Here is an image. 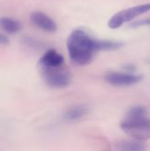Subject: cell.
I'll return each mask as SVG.
<instances>
[{
	"label": "cell",
	"mask_w": 150,
	"mask_h": 151,
	"mask_svg": "<svg viewBox=\"0 0 150 151\" xmlns=\"http://www.w3.org/2000/svg\"><path fill=\"white\" fill-rule=\"evenodd\" d=\"M116 151H146L147 146L144 142L131 139L122 140L115 144Z\"/></svg>",
	"instance_id": "ba28073f"
},
{
	"label": "cell",
	"mask_w": 150,
	"mask_h": 151,
	"mask_svg": "<svg viewBox=\"0 0 150 151\" xmlns=\"http://www.w3.org/2000/svg\"><path fill=\"white\" fill-rule=\"evenodd\" d=\"M30 20L37 27L49 33H54L57 29L55 21L50 17L41 12H33L30 15Z\"/></svg>",
	"instance_id": "8992f818"
},
{
	"label": "cell",
	"mask_w": 150,
	"mask_h": 151,
	"mask_svg": "<svg viewBox=\"0 0 150 151\" xmlns=\"http://www.w3.org/2000/svg\"><path fill=\"white\" fill-rule=\"evenodd\" d=\"M88 107L84 104L74 105L68 110L64 114V119L69 122H74L84 118L88 113Z\"/></svg>",
	"instance_id": "9c48e42d"
},
{
	"label": "cell",
	"mask_w": 150,
	"mask_h": 151,
	"mask_svg": "<svg viewBox=\"0 0 150 151\" xmlns=\"http://www.w3.org/2000/svg\"><path fill=\"white\" fill-rule=\"evenodd\" d=\"M120 127L132 139L141 142L150 139V118L148 110L141 105L131 108L121 121Z\"/></svg>",
	"instance_id": "7a4b0ae2"
},
{
	"label": "cell",
	"mask_w": 150,
	"mask_h": 151,
	"mask_svg": "<svg viewBox=\"0 0 150 151\" xmlns=\"http://www.w3.org/2000/svg\"><path fill=\"white\" fill-rule=\"evenodd\" d=\"M69 57L72 63L78 65L89 64L97 51H101V40L91 38L85 31H72L66 42Z\"/></svg>",
	"instance_id": "6da1fadb"
},
{
	"label": "cell",
	"mask_w": 150,
	"mask_h": 151,
	"mask_svg": "<svg viewBox=\"0 0 150 151\" xmlns=\"http://www.w3.org/2000/svg\"><path fill=\"white\" fill-rule=\"evenodd\" d=\"M141 26H150V19L137 20L136 22H133L131 25V27H141Z\"/></svg>",
	"instance_id": "8fae6325"
},
{
	"label": "cell",
	"mask_w": 150,
	"mask_h": 151,
	"mask_svg": "<svg viewBox=\"0 0 150 151\" xmlns=\"http://www.w3.org/2000/svg\"><path fill=\"white\" fill-rule=\"evenodd\" d=\"M10 43V39L7 35L0 33V45H7Z\"/></svg>",
	"instance_id": "7c38bea8"
},
{
	"label": "cell",
	"mask_w": 150,
	"mask_h": 151,
	"mask_svg": "<svg viewBox=\"0 0 150 151\" xmlns=\"http://www.w3.org/2000/svg\"><path fill=\"white\" fill-rule=\"evenodd\" d=\"M150 11V3L149 4H139L136 6L130 7L128 9L120 11L114 14L109 20L108 26L109 27L112 29L118 28L121 27L124 23L131 21L132 19H135L136 17L148 12Z\"/></svg>",
	"instance_id": "277c9868"
},
{
	"label": "cell",
	"mask_w": 150,
	"mask_h": 151,
	"mask_svg": "<svg viewBox=\"0 0 150 151\" xmlns=\"http://www.w3.org/2000/svg\"><path fill=\"white\" fill-rule=\"evenodd\" d=\"M22 27L21 23L14 19L9 17H3L0 19V28L7 34H16Z\"/></svg>",
	"instance_id": "30bf717a"
},
{
	"label": "cell",
	"mask_w": 150,
	"mask_h": 151,
	"mask_svg": "<svg viewBox=\"0 0 150 151\" xmlns=\"http://www.w3.org/2000/svg\"><path fill=\"white\" fill-rule=\"evenodd\" d=\"M40 72L45 83L53 88H66L72 81L71 73L65 65L57 67H42Z\"/></svg>",
	"instance_id": "3957f363"
},
{
	"label": "cell",
	"mask_w": 150,
	"mask_h": 151,
	"mask_svg": "<svg viewBox=\"0 0 150 151\" xmlns=\"http://www.w3.org/2000/svg\"><path fill=\"white\" fill-rule=\"evenodd\" d=\"M105 80L108 83H110L112 86L129 87L141 81L142 76L130 73L110 72L105 75Z\"/></svg>",
	"instance_id": "5b68a950"
},
{
	"label": "cell",
	"mask_w": 150,
	"mask_h": 151,
	"mask_svg": "<svg viewBox=\"0 0 150 151\" xmlns=\"http://www.w3.org/2000/svg\"><path fill=\"white\" fill-rule=\"evenodd\" d=\"M65 65L64 57L57 50L51 49L47 50L39 59V67H57Z\"/></svg>",
	"instance_id": "52a82bcc"
}]
</instances>
